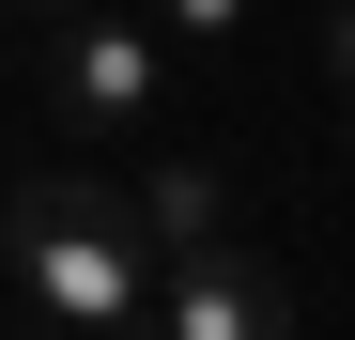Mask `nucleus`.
<instances>
[{
    "mask_svg": "<svg viewBox=\"0 0 355 340\" xmlns=\"http://www.w3.org/2000/svg\"><path fill=\"white\" fill-rule=\"evenodd\" d=\"M139 16H155L170 46H232V31H248V0H139Z\"/></svg>",
    "mask_w": 355,
    "mask_h": 340,
    "instance_id": "obj_5",
    "label": "nucleus"
},
{
    "mask_svg": "<svg viewBox=\"0 0 355 340\" xmlns=\"http://www.w3.org/2000/svg\"><path fill=\"white\" fill-rule=\"evenodd\" d=\"M155 340H293V278L263 248H186L155 294Z\"/></svg>",
    "mask_w": 355,
    "mask_h": 340,
    "instance_id": "obj_3",
    "label": "nucleus"
},
{
    "mask_svg": "<svg viewBox=\"0 0 355 340\" xmlns=\"http://www.w3.org/2000/svg\"><path fill=\"white\" fill-rule=\"evenodd\" d=\"M62 16H108V0H16V31H62Z\"/></svg>",
    "mask_w": 355,
    "mask_h": 340,
    "instance_id": "obj_7",
    "label": "nucleus"
},
{
    "mask_svg": "<svg viewBox=\"0 0 355 340\" xmlns=\"http://www.w3.org/2000/svg\"><path fill=\"white\" fill-rule=\"evenodd\" d=\"M324 78H340V108H355V0H324Z\"/></svg>",
    "mask_w": 355,
    "mask_h": 340,
    "instance_id": "obj_6",
    "label": "nucleus"
},
{
    "mask_svg": "<svg viewBox=\"0 0 355 340\" xmlns=\"http://www.w3.org/2000/svg\"><path fill=\"white\" fill-rule=\"evenodd\" d=\"M139 216H155V248H170V263H186V248H232V186H216V170H155Z\"/></svg>",
    "mask_w": 355,
    "mask_h": 340,
    "instance_id": "obj_4",
    "label": "nucleus"
},
{
    "mask_svg": "<svg viewBox=\"0 0 355 340\" xmlns=\"http://www.w3.org/2000/svg\"><path fill=\"white\" fill-rule=\"evenodd\" d=\"M170 78H186V46H170L139 0L31 31V108H46V124H93V139H124V124H155V108H170Z\"/></svg>",
    "mask_w": 355,
    "mask_h": 340,
    "instance_id": "obj_2",
    "label": "nucleus"
},
{
    "mask_svg": "<svg viewBox=\"0 0 355 340\" xmlns=\"http://www.w3.org/2000/svg\"><path fill=\"white\" fill-rule=\"evenodd\" d=\"M155 294H170V248L139 186H78V170L16 186V309L46 340H155Z\"/></svg>",
    "mask_w": 355,
    "mask_h": 340,
    "instance_id": "obj_1",
    "label": "nucleus"
},
{
    "mask_svg": "<svg viewBox=\"0 0 355 340\" xmlns=\"http://www.w3.org/2000/svg\"><path fill=\"white\" fill-rule=\"evenodd\" d=\"M340 139H355V108H340Z\"/></svg>",
    "mask_w": 355,
    "mask_h": 340,
    "instance_id": "obj_8",
    "label": "nucleus"
}]
</instances>
